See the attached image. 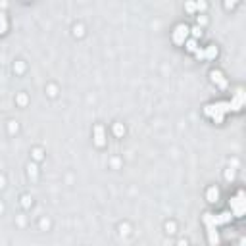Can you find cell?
I'll return each mask as SVG.
<instances>
[{"label":"cell","instance_id":"obj_1","mask_svg":"<svg viewBox=\"0 0 246 246\" xmlns=\"http://www.w3.org/2000/svg\"><path fill=\"white\" fill-rule=\"evenodd\" d=\"M231 208L235 212V216L240 217L244 213V192H238L235 198H231Z\"/></svg>","mask_w":246,"mask_h":246},{"label":"cell","instance_id":"obj_2","mask_svg":"<svg viewBox=\"0 0 246 246\" xmlns=\"http://www.w3.org/2000/svg\"><path fill=\"white\" fill-rule=\"evenodd\" d=\"M188 27L187 25H177L175 31H173V40L177 44H185V40H187V37H188Z\"/></svg>","mask_w":246,"mask_h":246},{"label":"cell","instance_id":"obj_3","mask_svg":"<svg viewBox=\"0 0 246 246\" xmlns=\"http://www.w3.org/2000/svg\"><path fill=\"white\" fill-rule=\"evenodd\" d=\"M242 102H244V92H242V91H237V96H235L233 100L229 102V106H231V110L238 112V110H240V106H242Z\"/></svg>","mask_w":246,"mask_h":246},{"label":"cell","instance_id":"obj_4","mask_svg":"<svg viewBox=\"0 0 246 246\" xmlns=\"http://www.w3.org/2000/svg\"><path fill=\"white\" fill-rule=\"evenodd\" d=\"M231 213H229V212H223V213H217V216H213V225H216V227H217V225H223V223H229V221H231Z\"/></svg>","mask_w":246,"mask_h":246},{"label":"cell","instance_id":"obj_5","mask_svg":"<svg viewBox=\"0 0 246 246\" xmlns=\"http://www.w3.org/2000/svg\"><path fill=\"white\" fill-rule=\"evenodd\" d=\"M94 133H96V135H94V142H96L98 146H104V142H106V140H104V139H106V137H104V129L100 127V125H96Z\"/></svg>","mask_w":246,"mask_h":246},{"label":"cell","instance_id":"obj_6","mask_svg":"<svg viewBox=\"0 0 246 246\" xmlns=\"http://www.w3.org/2000/svg\"><path fill=\"white\" fill-rule=\"evenodd\" d=\"M212 81H213V83H217V85L221 87V88L227 87V81L223 79V75H221L219 71H212Z\"/></svg>","mask_w":246,"mask_h":246},{"label":"cell","instance_id":"obj_7","mask_svg":"<svg viewBox=\"0 0 246 246\" xmlns=\"http://www.w3.org/2000/svg\"><path fill=\"white\" fill-rule=\"evenodd\" d=\"M208 237H210V244H212V246H217L219 235H217V231H216V227H208Z\"/></svg>","mask_w":246,"mask_h":246},{"label":"cell","instance_id":"obj_8","mask_svg":"<svg viewBox=\"0 0 246 246\" xmlns=\"http://www.w3.org/2000/svg\"><path fill=\"white\" fill-rule=\"evenodd\" d=\"M206 196H208V202H212V204H213V202H217V198H219V192H217V188H216V187L208 188V194H206Z\"/></svg>","mask_w":246,"mask_h":246},{"label":"cell","instance_id":"obj_9","mask_svg":"<svg viewBox=\"0 0 246 246\" xmlns=\"http://www.w3.org/2000/svg\"><path fill=\"white\" fill-rule=\"evenodd\" d=\"M216 56H217V48L216 46H208V48L204 50V58L206 60H213Z\"/></svg>","mask_w":246,"mask_h":246},{"label":"cell","instance_id":"obj_10","mask_svg":"<svg viewBox=\"0 0 246 246\" xmlns=\"http://www.w3.org/2000/svg\"><path fill=\"white\" fill-rule=\"evenodd\" d=\"M185 46H187V50H188V52H196V50H198V44H196V40H194V39L185 40Z\"/></svg>","mask_w":246,"mask_h":246},{"label":"cell","instance_id":"obj_11","mask_svg":"<svg viewBox=\"0 0 246 246\" xmlns=\"http://www.w3.org/2000/svg\"><path fill=\"white\" fill-rule=\"evenodd\" d=\"M204 223H206L208 225V227H216V225H213V216H212V213H204Z\"/></svg>","mask_w":246,"mask_h":246},{"label":"cell","instance_id":"obj_12","mask_svg":"<svg viewBox=\"0 0 246 246\" xmlns=\"http://www.w3.org/2000/svg\"><path fill=\"white\" fill-rule=\"evenodd\" d=\"M113 133H116L117 137H121V135L125 133V127H123L121 123H116V125H113Z\"/></svg>","mask_w":246,"mask_h":246},{"label":"cell","instance_id":"obj_13","mask_svg":"<svg viewBox=\"0 0 246 246\" xmlns=\"http://www.w3.org/2000/svg\"><path fill=\"white\" fill-rule=\"evenodd\" d=\"M8 31V21L6 19H0V35H4Z\"/></svg>","mask_w":246,"mask_h":246},{"label":"cell","instance_id":"obj_14","mask_svg":"<svg viewBox=\"0 0 246 246\" xmlns=\"http://www.w3.org/2000/svg\"><path fill=\"white\" fill-rule=\"evenodd\" d=\"M188 31H192V35H194V37H202V29L200 27H192V29H188Z\"/></svg>","mask_w":246,"mask_h":246},{"label":"cell","instance_id":"obj_15","mask_svg":"<svg viewBox=\"0 0 246 246\" xmlns=\"http://www.w3.org/2000/svg\"><path fill=\"white\" fill-rule=\"evenodd\" d=\"M18 102H19V104H25V102H27V96H25V94H19V96H18Z\"/></svg>","mask_w":246,"mask_h":246},{"label":"cell","instance_id":"obj_16","mask_svg":"<svg viewBox=\"0 0 246 246\" xmlns=\"http://www.w3.org/2000/svg\"><path fill=\"white\" fill-rule=\"evenodd\" d=\"M187 10H188V12H194V10H196V4L188 2V4H187Z\"/></svg>","mask_w":246,"mask_h":246},{"label":"cell","instance_id":"obj_17","mask_svg":"<svg viewBox=\"0 0 246 246\" xmlns=\"http://www.w3.org/2000/svg\"><path fill=\"white\" fill-rule=\"evenodd\" d=\"M29 175H33V177L37 175V167L35 165H29Z\"/></svg>","mask_w":246,"mask_h":246},{"label":"cell","instance_id":"obj_18","mask_svg":"<svg viewBox=\"0 0 246 246\" xmlns=\"http://www.w3.org/2000/svg\"><path fill=\"white\" fill-rule=\"evenodd\" d=\"M33 156H35V160H40V156H43V152H40V150H35V152H33Z\"/></svg>","mask_w":246,"mask_h":246},{"label":"cell","instance_id":"obj_19","mask_svg":"<svg viewBox=\"0 0 246 246\" xmlns=\"http://www.w3.org/2000/svg\"><path fill=\"white\" fill-rule=\"evenodd\" d=\"M194 54H196V58H204V50H196Z\"/></svg>","mask_w":246,"mask_h":246},{"label":"cell","instance_id":"obj_20","mask_svg":"<svg viewBox=\"0 0 246 246\" xmlns=\"http://www.w3.org/2000/svg\"><path fill=\"white\" fill-rule=\"evenodd\" d=\"M173 229H175V225H173V223H167V231L173 233Z\"/></svg>","mask_w":246,"mask_h":246},{"label":"cell","instance_id":"obj_21","mask_svg":"<svg viewBox=\"0 0 246 246\" xmlns=\"http://www.w3.org/2000/svg\"><path fill=\"white\" fill-rule=\"evenodd\" d=\"M177 246H188V244H187V240H179V244H177Z\"/></svg>","mask_w":246,"mask_h":246},{"label":"cell","instance_id":"obj_22","mask_svg":"<svg viewBox=\"0 0 246 246\" xmlns=\"http://www.w3.org/2000/svg\"><path fill=\"white\" fill-rule=\"evenodd\" d=\"M0 187H4V179H2V177H0Z\"/></svg>","mask_w":246,"mask_h":246},{"label":"cell","instance_id":"obj_23","mask_svg":"<svg viewBox=\"0 0 246 246\" xmlns=\"http://www.w3.org/2000/svg\"><path fill=\"white\" fill-rule=\"evenodd\" d=\"M0 212H2V204H0Z\"/></svg>","mask_w":246,"mask_h":246}]
</instances>
